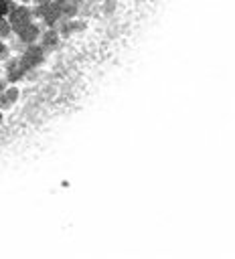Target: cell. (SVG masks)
<instances>
[{
	"label": "cell",
	"instance_id": "6da1fadb",
	"mask_svg": "<svg viewBox=\"0 0 235 259\" xmlns=\"http://www.w3.org/2000/svg\"><path fill=\"white\" fill-rule=\"evenodd\" d=\"M33 9L31 7H25V5H17L13 11H11V15L7 17V21H9V25L13 27V33H19L21 29H25L29 23H33Z\"/></svg>",
	"mask_w": 235,
	"mask_h": 259
},
{
	"label": "cell",
	"instance_id": "7a4b0ae2",
	"mask_svg": "<svg viewBox=\"0 0 235 259\" xmlns=\"http://www.w3.org/2000/svg\"><path fill=\"white\" fill-rule=\"evenodd\" d=\"M43 55H45V49L41 45H29L27 51H25V55L19 59V67L23 69V73L37 69L43 63V59H45Z\"/></svg>",
	"mask_w": 235,
	"mask_h": 259
},
{
	"label": "cell",
	"instance_id": "3957f363",
	"mask_svg": "<svg viewBox=\"0 0 235 259\" xmlns=\"http://www.w3.org/2000/svg\"><path fill=\"white\" fill-rule=\"evenodd\" d=\"M17 35H19V41H23L27 47H29V45H37V41L41 39V27L33 21V23H29L25 29H21Z\"/></svg>",
	"mask_w": 235,
	"mask_h": 259
},
{
	"label": "cell",
	"instance_id": "277c9868",
	"mask_svg": "<svg viewBox=\"0 0 235 259\" xmlns=\"http://www.w3.org/2000/svg\"><path fill=\"white\" fill-rule=\"evenodd\" d=\"M19 87L17 85H9L3 93H0V107L3 109H7V107H11V105H15L17 101H19Z\"/></svg>",
	"mask_w": 235,
	"mask_h": 259
},
{
	"label": "cell",
	"instance_id": "5b68a950",
	"mask_svg": "<svg viewBox=\"0 0 235 259\" xmlns=\"http://www.w3.org/2000/svg\"><path fill=\"white\" fill-rule=\"evenodd\" d=\"M59 33H57V27L55 29H47L45 33H41V47L43 49H55L57 45H59Z\"/></svg>",
	"mask_w": 235,
	"mask_h": 259
},
{
	"label": "cell",
	"instance_id": "8992f818",
	"mask_svg": "<svg viewBox=\"0 0 235 259\" xmlns=\"http://www.w3.org/2000/svg\"><path fill=\"white\" fill-rule=\"evenodd\" d=\"M11 35H13V27L9 25V21H7V19H3V21H0V41L9 39Z\"/></svg>",
	"mask_w": 235,
	"mask_h": 259
},
{
	"label": "cell",
	"instance_id": "52a82bcc",
	"mask_svg": "<svg viewBox=\"0 0 235 259\" xmlns=\"http://www.w3.org/2000/svg\"><path fill=\"white\" fill-rule=\"evenodd\" d=\"M33 3H35V7H43V5H51L53 0H33Z\"/></svg>",
	"mask_w": 235,
	"mask_h": 259
},
{
	"label": "cell",
	"instance_id": "ba28073f",
	"mask_svg": "<svg viewBox=\"0 0 235 259\" xmlns=\"http://www.w3.org/2000/svg\"><path fill=\"white\" fill-rule=\"evenodd\" d=\"M7 87H9V81L7 79H0V93H3Z\"/></svg>",
	"mask_w": 235,
	"mask_h": 259
},
{
	"label": "cell",
	"instance_id": "9c48e42d",
	"mask_svg": "<svg viewBox=\"0 0 235 259\" xmlns=\"http://www.w3.org/2000/svg\"><path fill=\"white\" fill-rule=\"evenodd\" d=\"M33 3V0H21V5H25V7H29Z\"/></svg>",
	"mask_w": 235,
	"mask_h": 259
},
{
	"label": "cell",
	"instance_id": "30bf717a",
	"mask_svg": "<svg viewBox=\"0 0 235 259\" xmlns=\"http://www.w3.org/2000/svg\"><path fill=\"white\" fill-rule=\"evenodd\" d=\"M0 3H3V0H0Z\"/></svg>",
	"mask_w": 235,
	"mask_h": 259
}]
</instances>
